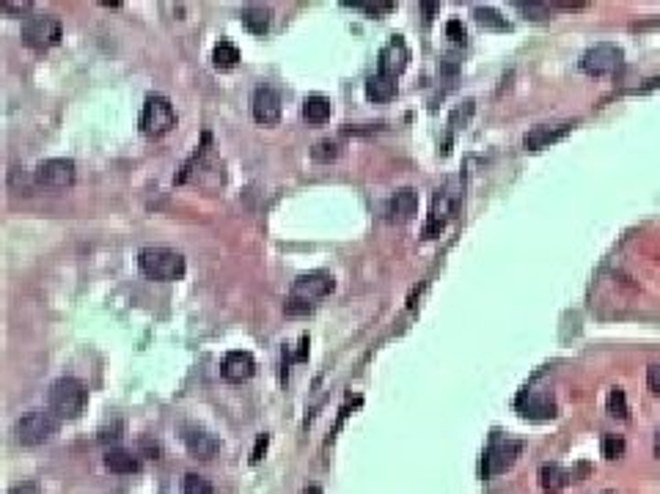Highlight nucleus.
Returning <instances> with one entry per match:
<instances>
[{
	"label": "nucleus",
	"instance_id": "obj_1",
	"mask_svg": "<svg viewBox=\"0 0 660 494\" xmlns=\"http://www.w3.org/2000/svg\"><path fill=\"white\" fill-rule=\"evenodd\" d=\"M86 401H89V390L86 384L74 377H61L50 384V393H47V409H52L61 420H74L83 415L86 409Z\"/></svg>",
	"mask_w": 660,
	"mask_h": 494
},
{
	"label": "nucleus",
	"instance_id": "obj_2",
	"mask_svg": "<svg viewBox=\"0 0 660 494\" xmlns=\"http://www.w3.org/2000/svg\"><path fill=\"white\" fill-rule=\"evenodd\" d=\"M138 267H140V272L146 277L165 280V283L184 277V270H187L184 255L177 253V250H171V247H143L138 253Z\"/></svg>",
	"mask_w": 660,
	"mask_h": 494
},
{
	"label": "nucleus",
	"instance_id": "obj_3",
	"mask_svg": "<svg viewBox=\"0 0 660 494\" xmlns=\"http://www.w3.org/2000/svg\"><path fill=\"white\" fill-rule=\"evenodd\" d=\"M58 426H61V418L52 409H30L14 423V437L25 448H36V445H45L47 440H52L58 434Z\"/></svg>",
	"mask_w": 660,
	"mask_h": 494
},
{
	"label": "nucleus",
	"instance_id": "obj_4",
	"mask_svg": "<svg viewBox=\"0 0 660 494\" xmlns=\"http://www.w3.org/2000/svg\"><path fill=\"white\" fill-rule=\"evenodd\" d=\"M174 127H177V110H174L171 99L162 96V93L146 96L143 110H140V130H143V135L160 137L165 135V132H171Z\"/></svg>",
	"mask_w": 660,
	"mask_h": 494
},
{
	"label": "nucleus",
	"instance_id": "obj_5",
	"mask_svg": "<svg viewBox=\"0 0 660 494\" xmlns=\"http://www.w3.org/2000/svg\"><path fill=\"white\" fill-rule=\"evenodd\" d=\"M61 23L50 14H33L23 23V42L33 50H50L61 42Z\"/></svg>",
	"mask_w": 660,
	"mask_h": 494
},
{
	"label": "nucleus",
	"instance_id": "obj_6",
	"mask_svg": "<svg viewBox=\"0 0 660 494\" xmlns=\"http://www.w3.org/2000/svg\"><path fill=\"white\" fill-rule=\"evenodd\" d=\"M622 64H625V52H622V47L608 45V42L589 47V50L581 55V69H583L586 74H592V77L614 74L616 69H622Z\"/></svg>",
	"mask_w": 660,
	"mask_h": 494
},
{
	"label": "nucleus",
	"instance_id": "obj_7",
	"mask_svg": "<svg viewBox=\"0 0 660 494\" xmlns=\"http://www.w3.org/2000/svg\"><path fill=\"white\" fill-rule=\"evenodd\" d=\"M523 453V442L518 440H496L490 448L484 450V459H481V478H493V475H501L506 472L518 456Z\"/></svg>",
	"mask_w": 660,
	"mask_h": 494
},
{
	"label": "nucleus",
	"instance_id": "obj_8",
	"mask_svg": "<svg viewBox=\"0 0 660 494\" xmlns=\"http://www.w3.org/2000/svg\"><path fill=\"white\" fill-rule=\"evenodd\" d=\"M457 206H459V193H454L452 187H443L437 190L432 198V209H430V220L424 225V236L432 239V236H440V231L449 225V220L454 217Z\"/></svg>",
	"mask_w": 660,
	"mask_h": 494
},
{
	"label": "nucleus",
	"instance_id": "obj_9",
	"mask_svg": "<svg viewBox=\"0 0 660 494\" xmlns=\"http://www.w3.org/2000/svg\"><path fill=\"white\" fill-rule=\"evenodd\" d=\"M515 409L523 420H553L559 415L556 401L545 396V393H534V390H523L515 398Z\"/></svg>",
	"mask_w": 660,
	"mask_h": 494
},
{
	"label": "nucleus",
	"instance_id": "obj_10",
	"mask_svg": "<svg viewBox=\"0 0 660 494\" xmlns=\"http://www.w3.org/2000/svg\"><path fill=\"white\" fill-rule=\"evenodd\" d=\"M33 176H36V181H39L42 187H69V184H74L77 168H74L72 159L52 157V159L39 162L36 171H33Z\"/></svg>",
	"mask_w": 660,
	"mask_h": 494
},
{
	"label": "nucleus",
	"instance_id": "obj_11",
	"mask_svg": "<svg viewBox=\"0 0 660 494\" xmlns=\"http://www.w3.org/2000/svg\"><path fill=\"white\" fill-rule=\"evenodd\" d=\"M336 289V280L330 272H306L300 275L295 283H292V297L297 299H306V302H314L319 297H328V294Z\"/></svg>",
	"mask_w": 660,
	"mask_h": 494
},
{
	"label": "nucleus",
	"instance_id": "obj_12",
	"mask_svg": "<svg viewBox=\"0 0 660 494\" xmlns=\"http://www.w3.org/2000/svg\"><path fill=\"white\" fill-rule=\"evenodd\" d=\"M575 127V121H561V124H539L531 132H525L523 149L525 151H542L550 143H559L561 137H567Z\"/></svg>",
	"mask_w": 660,
	"mask_h": 494
},
{
	"label": "nucleus",
	"instance_id": "obj_13",
	"mask_svg": "<svg viewBox=\"0 0 660 494\" xmlns=\"http://www.w3.org/2000/svg\"><path fill=\"white\" fill-rule=\"evenodd\" d=\"M220 374H223V379L231 384L248 382L253 374H256V360H253L251 352L234 349V352H228L226 357H223V362H220Z\"/></svg>",
	"mask_w": 660,
	"mask_h": 494
},
{
	"label": "nucleus",
	"instance_id": "obj_14",
	"mask_svg": "<svg viewBox=\"0 0 660 494\" xmlns=\"http://www.w3.org/2000/svg\"><path fill=\"white\" fill-rule=\"evenodd\" d=\"M408 64H410V50L405 45V39L402 36H391L388 45L380 50V71L396 80L408 69Z\"/></svg>",
	"mask_w": 660,
	"mask_h": 494
},
{
	"label": "nucleus",
	"instance_id": "obj_15",
	"mask_svg": "<svg viewBox=\"0 0 660 494\" xmlns=\"http://www.w3.org/2000/svg\"><path fill=\"white\" fill-rule=\"evenodd\" d=\"M251 110L259 124H275L281 118V93L275 88H267V86L256 88L251 99Z\"/></svg>",
	"mask_w": 660,
	"mask_h": 494
},
{
	"label": "nucleus",
	"instance_id": "obj_16",
	"mask_svg": "<svg viewBox=\"0 0 660 494\" xmlns=\"http://www.w3.org/2000/svg\"><path fill=\"white\" fill-rule=\"evenodd\" d=\"M182 442L184 448H187V453L196 456V459H212L220 450V440L212 437L204 428H184Z\"/></svg>",
	"mask_w": 660,
	"mask_h": 494
},
{
	"label": "nucleus",
	"instance_id": "obj_17",
	"mask_svg": "<svg viewBox=\"0 0 660 494\" xmlns=\"http://www.w3.org/2000/svg\"><path fill=\"white\" fill-rule=\"evenodd\" d=\"M415 212H418V193H415L413 187L396 190L393 198H391V206H388V214H391L393 220L405 223V220H413V217H415Z\"/></svg>",
	"mask_w": 660,
	"mask_h": 494
},
{
	"label": "nucleus",
	"instance_id": "obj_18",
	"mask_svg": "<svg viewBox=\"0 0 660 494\" xmlns=\"http://www.w3.org/2000/svg\"><path fill=\"white\" fill-rule=\"evenodd\" d=\"M105 467L116 475H135L140 472V459H138L133 450H124V448H111L105 453Z\"/></svg>",
	"mask_w": 660,
	"mask_h": 494
},
{
	"label": "nucleus",
	"instance_id": "obj_19",
	"mask_svg": "<svg viewBox=\"0 0 660 494\" xmlns=\"http://www.w3.org/2000/svg\"><path fill=\"white\" fill-rule=\"evenodd\" d=\"M393 96H396V80H393V77L377 71V74H371V77L366 80V99H369V102L383 105V102H391Z\"/></svg>",
	"mask_w": 660,
	"mask_h": 494
},
{
	"label": "nucleus",
	"instance_id": "obj_20",
	"mask_svg": "<svg viewBox=\"0 0 660 494\" xmlns=\"http://www.w3.org/2000/svg\"><path fill=\"white\" fill-rule=\"evenodd\" d=\"M572 481V472H567L561 464H542L539 467V486L547 494H559L561 489H567V483Z\"/></svg>",
	"mask_w": 660,
	"mask_h": 494
},
{
	"label": "nucleus",
	"instance_id": "obj_21",
	"mask_svg": "<svg viewBox=\"0 0 660 494\" xmlns=\"http://www.w3.org/2000/svg\"><path fill=\"white\" fill-rule=\"evenodd\" d=\"M330 113H333V105H330L328 96H322V93L306 96V102H303V118H306L308 124H325V121L330 118Z\"/></svg>",
	"mask_w": 660,
	"mask_h": 494
},
{
	"label": "nucleus",
	"instance_id": "obj_22",
	"mask_svg": "<svg viewBox=\"0 0 660 494\" xmlns=\"http://www.w3.org/2000/svg\"><path fill=\"white\" fill-rule=\"evenodd\" d=\"M270 17L273 14H270L267 6H245L242 8V25L256 36H264L270 30Z\"/></svg>",
	"mask_w": 660,
	"mask_h": 494
},
{
	"label": "nucleus",
	"instance_id": "obj_23",
	"mask_svg": "<svg viewBox=\"0 0 660 494\" xmlns=\"http://www.w3.org/2000/svg\"><path fill=\"white\" fill-rule=\"evenodd\" d=\"M212 61H215L218 69H234L240 64V50H237V45H231L228 39H220L215 45V50H212Z\"/></svg>",
	"mask_w": 660,
	"mask_h": 494
},
{
	"label": "nucleus",
	"instance_id": "obj_24",
	"mask_svg": "<svg viewBox=\"0 0 660 494\" xmlns=\"http://www.w3.org/2000/svg\"><path fill=\"white\" fill-rule=\"evenodd\" d=\"M474 17H476L479 25H484V28H493V30H509V23H506V17H501L496 8H490V6H476L474 8Z\"/></svg>",
	"mask_w": 660,
	"mask_h": 494
},
{
	"label": "nucleus",
	"instance_id": "obj_25",
	"mask_svg": "<svg viewBox=\"0 0 660 494\" xmlns=\"http://www.w3.org/2000/svg\"><path fill=\"white\" fill-rule=\"evenodd\" d=\"M344 6H349L355 11H366L371 17H383V14H391L396 8L391 0H352V3H344Z\"/></svg>",
	"mask_w": 660,
	"mask_h": 494
},
{
	"label": "nucleus",
	"instance_id": "obj_26",
	"mask_svg": "<svg viewBox=\"0 0 660 494\" xmlns=\"http://www.w3.org/2000/svg\"><path fill=\"white\" fill-rule=\"evenodd\" d=\"M608 415H614L619 420H627L630 418V409H627V396L622 387H614L608 393Z\"/></svg>",
	"mask_w": 660,
	"mask_h": 494
},
{
	"label": "nucleus",
	"instance_id": "obj_27",
	"mask_svg": "<svg viewBox=\"0 0 660 494\" xmlns=\"http://www.w3.org/2000/svg\"><path fill=\"white\" fill-rule=\"evenodd\" d=\"M182 494H212V483L198 472H187L182 478Z\"/></svg>",
	"mask_w": 660,
	"mask_h": 494
},
{
	"label": "nucleus",
	"instance_id": "obj_28",
	"mask_svg": "<svg viewBox=\"0 0 660 494\" xmlns=\"http://www.w3.org/2000/svg\"><path fill=\"white\" fill-rule=\"evenodd\" d=\"M342 154V143L339 140H319L317 146L311 149V157L317 162H333V159Z\"/></svg>",
	"mask_w": 660,
	"mask_h": 494
},
{
	"label": "nucleus",
	"instance_id": "obj_29",
	"mask_svg": "<svg viewBox=\"0 0 660 494\" xmlns=\"http://www.w3.org/2000/svg\"><path fill=\"white\" fill-rule=\"evenodd\" d=\"M625 437H619V434H605L603 437V456L608 459V461H614V459H619V456H625Z\"/></svg>",
	"mask_w": 660,
	"mask_h": 494
},
{
	"label": "nucleus",
	"instance_id": "obj_30",
	"mask_svg": "<svg viewBox=\"0 0 660 494\" xmlns=\"http://www.w3.org/2000/svg\"><path fill=\"white\" fill-rule=\"evenodd\" d=\"M515 8L525 14L528 20H547L553 14V6H547V3H515Z\"/></svg>",
	"mask_w": 660,
	"mask_h": 494
},
{
	"label": "nucleus",
	"instance_id": "obj_31",
	"mask_svg": "<svg viewBox=\"0 0 660 494\" xmlns=\"http://www.w3.org/2000/svg\"><path fill=\"white\" fill-rule=\"evenodd\" d=\"M474 105H476L474 99H465V102H462V108H457V110L452 113V115H449V124H452V127H459V124H465V121H468V118L474 115Z\"/></svg>",
	"mask_w": 660,
	"mask_h": 494
},
{
	"label": "nucleus",
	"instance_id": "obj_32",
	"mask_svg": "<svg viewBox=\"0 0 660 494\" xmlns=\"http://www.w3.org/2000/svg\"><path fill=\"white\" fill-rule=\"evenodd\" d=\"M446 36H449L454 45H465V39H468V30H465L462 20H449V23H446Z\"/></svg>",
	"mask_w": 660,
	"mask_h": 494
},
{
	"label": "nucleus",
	"instance_id": "obj_33",
	"mask_svg": "<svg viewBox=\"0 0 660 494\" xmlns=\"http://www.w3.org/2000/svg\"><path fill=\"white\" fill-rule=\"evenodd\" d=\"M284 311L289 316H303V314H311L314 311V302H306V299H297V297H289Z\"/></svg>",
	"mask_w": 660,
	"mask_h": 494
},
{
	"label": "nucleus",
	"instance_id": "obj_34",
	"mask_svg": "<svg viewBox=\"0 0 660 494\" xmlns=\"http://www.w3.org/2000/svg\"><path fill=\"white\" fill-rule=\"evenodd\" d=\"M267 445H270V434H259V437H256V445H253V450H251L253 464H256V461H262V456L267 453Z\"/></svg>",
	"mask_w": 660,
	"mask_h": 494
},
{
	"label": "nucleus",
	"instance_id": "obj_35",
	"mask_svg": "<svg viewBox=\"0 0 660 494\" xmlns=\"http://www.w3.org/2000/svg\"><path fill=\"white\" fill-rule=\"evenodd\" d=\"M647 387H649L655 396H660V368L658 365H649V368H647Z\"/></svg>",
	"mask_w": 660,
	"mask_h": 494
},
{
	"label": "nucleus",
	"instance_id": "obj_36",
	"mask_svg": "<svg viewBox=\"0 0 660 494\" xmlns=\"http://www.w3.org/2000/svg\"><path fill=\"white\" fill-rule=\"evenodd\" d=\"M9 494H42V489H39V483H33V481H23V483L11 486V492Z\"/></svg>",
	"mask_w": 660,
	"mask_h": 494
},
{
	"label": "nucleus",
	"instance_id": "obj_37",
	"mask_svg": "<svg viewBox=\"0 0 660 494\" xmlns=\"http://www.w3.org/2000/svg\"><path fill=\"white\" fill-rule=\"evenodd\" d=\"M30 8V3H6V11L9 14H14V11H28Z\"/></svg>",
	"mask_w": 660,
	"mask_h": 494
},
{
	"label": "nucleus",
	"instance_id": "obj_38",
	"mask_svg": "<svg viewBox=\"0 0 660 494\" xmlns=\"http://www.w3.org/2000/svg\"><path fill=\"white\" fill-rule=\"evenodd\" d=\"M457 69H459V64H457V58H446V64H443V71H446V74H457Z\"/></svg>",
	"mask_w": 660,
	"mask_h": 494
},
{
	"label": "nucleus",
	"instance_id": "obj_39",
	"mask_svg": "<svg viewBox=\"0 0 660 494\" xmlns=\"http://www.w3.org/2000/svg\"><path fill=\"white\" fill-rule=\"evenodd\" d=\"M300 494H322V489H319V486H306Z\"/></svg>",
	"mask_w": 660,
	"mask_h": 494
},
{
	"label": "nucleus",
	"instance_id": "obj_40",
	"mask_svg": "<svg viewBox=\"0 0 660 494\" xmlns=\"http://www.w3.org/2000/svg\"><path fill=\"white\" fill-rule=\"evenodd\" d=\"M655 456L660 459V428H658V434H655Z\"/></svg>",
	"mask_w": 660,
	"mask_h": 494
},
{
	"label": "nucleus",
	"instance_id": "obj_41",
	"mask_svg": "<svg viewBox=\"0 0 660 494\" xmlns=\"http://www.w3.org/2000/svg\"><path fill=\"white\" fill-rule=\"evenodd\" d=\"M603 494H614V492H603Z\"/></svg>",
	"mask_w": 660,
	"mask_h": 494
}]
</instances>
